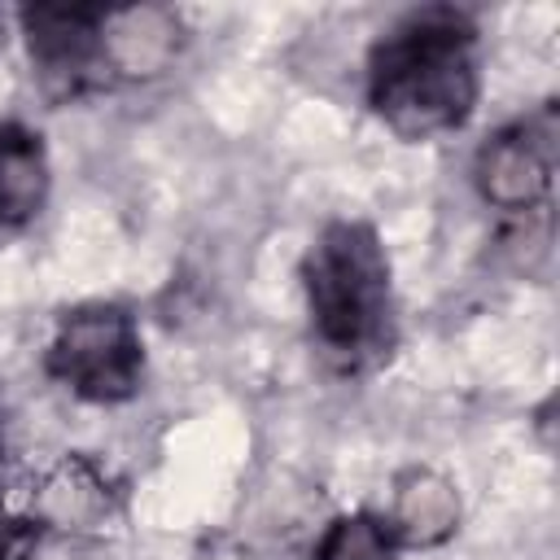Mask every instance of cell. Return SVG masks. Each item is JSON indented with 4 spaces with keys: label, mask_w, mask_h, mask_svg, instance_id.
<instances>
[{
    "label": "cell",
    "mask_w": 560,
    "mask_h": 560,
    "mask_svg": "<svg viewBox=\"0 0 560 560\" xmlns=\"http://www.w3.org/2000/svg\"><path fill=\"white\" fill-rule=\"evenodd\" d=\"M368 109L407 144L468 122L481 96V31L468 9L402 13L368 52Z\"/></svg>",
    "instance_id": "6da1fadb"
},
{
    "label": "cell",
    "mask_w": 560,
    "mask_h": 560,
    "mask_svg": "<svg viewBox=\"0 0 560 560\" xmlns=\"http://www.w3.org/2000/svg\"><path fill=\"white\" fill-rule=\"evenodd\" d=\"M298 276L311 337L337 372H368L394 350V267L368 219L324 223L306 245Z\"/></svg>",
    "instance_id": "7a4b0ae2"
},
{
    "label": "cell",
    "mask_w": 560,
    "mask_h": 560,
    "mask_svg": "<svg viewBox=\"0 0 560 560\" xmlns=\"http://www.w3.org/2000/svg\"><path fill=\"white\" fill-rule=\"evenodd\" d=\"M44 372L79 402L114 407L144 385V337L127 306L79 302L57 315L44 346Z\"/></svg>",
    "instance_id": "3957f363"
},
{
    "label": "cell",
    "mask_w": 560,
    "mask_h": 560,
    "mask_svg": "<svg viewBox=\"0 0 560 560\" xmlns=\"http://www.w3.org/2000/svg\"><path fill=\"white\" fill-rule=\"evenodd\" d=\"M105 22H109V9H88V4L18 9L31 74L48 101H79L114 83Z\"/></svg>",
    "instance_id": "277c9868"
},
{
    "label": "cell",
    "mask_w": 560,
    "mask_h": 560,
    "mask_svg": "<svg viewBox=\"0 0 560 560\" xmlns=\"http://www.w3.org/2000/svg\"><path fill=\"white\" fill-rule=\"evenodd\" d=\"M556 175V109L512 118L490 131L472 158V188L503 214H534L551 197Z\"/></svg>",
    "instance_id": "5b68a950"
},
{
    "label": "cell",
    "mask_w": 560,
    "mask_h": 560,
    "mask_svg": "<svg viewBox=\"0 0 560 560\" xmlns=\"http://www.w3.org/2000/svg\"><path fill=\"white\" fill-rule=\"evenodd\" d=\"M52 188L44 136L18 118L0 122V228H26L39 219Z\"/></svg>",
    "instance_id": "8992f818"
},
{
    "label": "cell",
    "mask_w": 560,
    "mask_h": 560,
    "mask_svg": "<svg viewBox=\"0 0 560 560\" xmlns=\"http://www.w3.org/2000/svg\"><path fill=\"white\" fill-rule=\"evenodd\" d=\"M402 551L407 547H438L459 529V494L433 468H407L394 481V499L385 508Z\"/></svg>",
    "instance_id": "52a82bcc"
},
{
    "label": "cell",
    "mask_w": 560,
    "mask_h": 560,
    "mask_svg": "<svg viewBox=\"0 0 560 560\" xmlns=\"http://www.w3.org/2000/svg\"><path fill=\"white\" fill-rule=\"evenodd\" d=\"M402 542L385 512L354 508L324 525V534L311 547V560H398Z\"/></svg>",
    "instance_id": "ba28073f"
},
{
    "label": "cell",
    "mask_w": 560,
    "mask_h": 560,
    "mask_svg": "<svg viewBox=\"0 0 560 560\" xmlns=\"http://www.w3.org/2000/svg\"><path fill=\"white\" fill-rule=\"evenodd\" d=\"M44 525L35 516H18L0 508V560H35Z\"/></svg>",
    "instance_id": "9c48e42d"
},
{
    "label": "cell",
    "mask_w": 560,
    "mask_h": 560,
    "mask_svg": "<svg viewBox=\"0 0 560 560\" xmlns=\"http://www.w3.org/2000/svg\"><path fill=\"white\" fill-rule=\"evenodd\" d=\"M0 455H4V402H0Z\"/></svg>",
    "instance_id": "30bf717a"
}]
</instances>
